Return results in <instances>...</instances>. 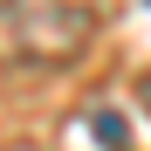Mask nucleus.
I'll use <instances>...</instances> for the list:
<instances>
[{
    "label": "nucleus",
    "instance_id": "1",
    "mask_svg": "<svg viewBox=\"0 0 151 151\" xmlns=\"http://www.w3.org/2000/svg\"><path fill=\"white\" fill-rule=\"evenodd\" d=\"M0 41L14 69H62L89 41V7L83 0H7L0 7Z\"/></svg>",
    "mask_w": 151,
    "mask_h": 151
},
{
    "label": "nucleus",
    "instance_id": "2",
    "mask_svg": "<svg viewBox=\"0 0 151 151\" xmlns=\"http://www.w3.org/2000/svg\"><path fill=\"white\" fill-rule=\"evenodd\" d=\"M96 137H103V144H110V151H117V144H124V124H117V110H96Z\"/></svg>",
    "mask_w": 151,
    "mask_h": 151
},
{
    "label": "nucleus",
    "instance_id": "3",
    "mask_svg": "<svg viewBox=\"0 0 151 151\" xmlns=\"http://www.w3.org/2000/svg\"><path fill=\"white\" fill-rule=\"evenodd\" d=\"M144 103H151V76H144Z\"/></svg>",
    "mask_w": 151,
    "mask_h": 151
}]
</instances>
